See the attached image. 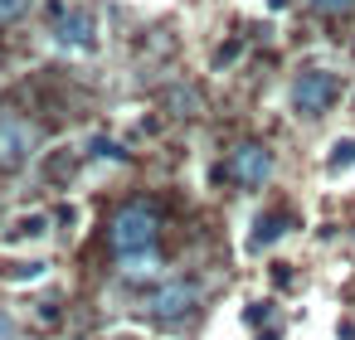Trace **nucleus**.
<instances>
[{"label":"nucleus","mask_w":355,"mask_h":340,"mask_svg":"<svg viewBox=\"0 0 355 340\" xmlns=\"http://www.w3.org/2000/svg\"><path fill=\"white\" fill-rule=\"evenodd\" d=\"M156 233H161V219L146 209V204H127L112 224V248L117 258L127 262V272H156Z\"/></svg>","instance_id":"nucleus-1"},{"label":"nucleus","mask_w":355,"mask_h":340,"mask_svg":"<svg viewBox=\"0 0 355 340\" xmlns=\"http://www.w3.org/2000/svg\"><path fill=\"white\" fill-rule=\"evenodd\" d=\"M336 98H340V78H336L331 69H302V73L292 78V88H287L292 112L306 117V122L326 117V112L336 107Z\"/></svg>","instance_id":"nucleus-2"},{"label":"nucleus","mask_w":355,"mask_h":340,"mask_svg":"<svg viewBox=\"0 0 355 340\" xmlns=\"http://www.w3.org/2000/svg\"><path fill=\"white\" fill-rule=\"evenodd\" d=\"M195 306H200V282H185V277H175V282H166L146 296V311L156 321H185Z\"/></svg>","instance_id":"nucleus-3"},{"label":"nucleus","mask_w":355,"mask_h":340,"mask_svg":"<svg viewBox=\"0 0 355 340\" xmlns=\"http://www.w3.org/2000/svg\"><path fill=\"white\" fill-rule=\"evenodd\" d=\"M229 175H234L239 185H248V190L268 185V180H272V151H268V146H258V141L239 146V151L229 156Z\"/></svg>","instance_id":"nucleus-4"},{"label":"nucleus","mask_w":355,"mask_h":340,"mask_svg":"<svg viewBox=\"0 0 355 340\" xmlns=\"http://www.w3.org/2000/svg\"><path fill=\"white\" fill-rule=\"evenodd\" d=\"M35 156V127L20 117H0V165H25Z\"/></svg>","instance_id":"nucleus-5"},{"label":"nucleus","mask_w":355,"mask_h":340,"mask_svg":"<svg viewBox=\"0 0 355 340\" xmlns=\"http://www.w3.org/2000/svg\"><path fill=\"white\" fill-rule=\"evenodd\" d=\"M93 35H98V20L88 10H78V6L54 20V44L59 49H93Z\"/></svg>","instance_id":"nucleus-6"},{"label":"nucleus","mask_w":355,"mask_h":340,"mask_svg":"<svg viewBox=\"0 0 355 340\" xmlns=\"http://www.w3.org/2000/svg\"><path fill=\"white\" fill-rule=\"evenodd\" d=\"M44 233H49V219H44V214H20V219L6 229V243H25V238L40 243Z\"/></svg>","instance_id":"nucleus-7"},{"label":"nucleus","mask_w":355,"mask_h":340,"mask_svg":"<svg viewBox=\"0 0 355 340\" xmlns=\"http://www.w3.org/2000/svg\"><path fill=\"white\" fill-rule=\"evenodd\" d=\"M355 165V136H340L331 141V156H326V175H345Z\"/></svg>","instance_id":"nucleus-8"},{"label":"nucleus","mask_w":355,"mask_h":340,"mask_svg":"<svg viewBox=\"0 0 355 340\" xmlns=\"http://www.w3.org/2000/svg\"><path fill=\"white\" fill-rule=\"evenodd\" d=\"M253 229H258V233H253V238H248V248H253V253H258V248H268V243H272V238H277V219H258V224H253Z\"/></svg>","instance_id":"nucleus-9"},{"label":"nucleus","mask_w":355,"mask_h":340,"mask_svg":"<svg viewBox=\"0 0 355 340\" xmlns=\"http://www.w3.org/2000/svg\"><path fill=\"white\" fill-rule=\"evenodd\" d=\"M25 6H30V0H0V25L20 20V15H25Z\"/></svg>","instance_id":"nucleus-10"},{"label":"nucleus","mask_w":355,"mask_h":340,"mask_svg":"<svg viewBox=\"0 0 355 340\" xmlns=\"http://www.w3.org/2000/svg\"><path fill=\"white\" fill-rule=\"evenodd\" d=\"M93 156H107V161H122V146H117V141H103V136H98V141H93Z\"/></svg>","instance_id":"nucleus-11"},{"label":"nucleus","mask_w":355,"mask_h":340,"mask_svg":"<svg viewBox=\"0 0 355 340\" xmlns=\"http://www.w3.org/2000/svg\"><path fill=\"white\" fill-rule=\"evenodd\" d=\"M311 6H316V10H326V15H340V10H350V6H355V0H311Z\"/></svg>","instance_id":"nucleus-12"},{"label":"nucleus","mask_w":355,"mask_h":340,"mask_svg":"<svg viewBox=\"0 0 355 340\" xmlns=\"http://www.w3.org/2000/svg\"><path fill=\"white\" fill-rule=\"evenodd\" d=\"M171 107H185V117H190V112H195V93H190V88H185V93L175 88V93H171Z\"/></svg>","instance_id":"nucleus-13"},{"label":"nucleus","mask_w":355,"mask_h":340,"mask_svg":"<svg viewBox=\"0 0 355 340\" xmlns=\"http://www.w3.org/2000/svg\"><path fill=\"white\" fill-rule=\"evenodd\" d=\"M0 340H15V316L0 311Z\"/></svg>","instance_id":"nucleus-14"}]
</instances>
